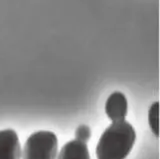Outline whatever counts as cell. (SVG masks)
Here are the masks:
<instances>
[{"instance_id": "obj_1", "label": "cell", "mask_w": 160, "mask_h": 159, "mask_svg": "<svg viewBox=\"0 0 160 159\" xmlns=\"http://www.w3.org/2000/svg\"><path fill=\"white\" fill-rule=\"evenodd\" d=\"M136 140V132L129 122L115 121L100 136L96 146L97 159H125Z\"/></svg>"}, {"instance_id": "obj_2", "label": "cell", "mask_w": 160, "mask_h": 159, "mask_svg": "<svg viewBox=\"0 0 160 159\" xmlns=\"http://www.w3.org/2000/svg\"><path fill=\"white\" fill-rule=\"evenodd\" d=\"M58 139L52 131L41 130L30 135L23 148L22 159H55Z\"/></svg>"}, {"instance_id": "obj_3", "label": "cell", "mask_w": 160, "mask_h": 159, "mask_svg": "<svg viewBox=\"0 0 160 159\" xmlns=\"http://www.w3.org/2000/svg\"><path fill=\"white\" fill-rule=\"evenodd\" d=\"M21 145L13 129L0 130V159H20Z\"/></svg>"}, {"instance_id": "obj_4", "label": "cell", "mask_w": 160, "mask_h": 159, "mask_svg": "<svg viewBox=\"0 0 160 159\" xmlns=\"http://www.w3.org/2000/svg\"><path fill=\"white\" fill-rule=\"evenodd\" d=\"M127 110L128 104L126 97L123 93L119 91L113 92L107 98L106 104H105V112L110 120H112L113 122L124 120L127 114Z\"/></svg>"}, {"instance_id": "obj_5", "label": "cell", "mask_w": 160, "mask_h": 159, "mask_svg": "<svg viewBox=\"0 0 160 159\" xmlns=\"http://www.w3.org/2000/svg\"><path fill=\"white\" fill-rule=\"evenodd\" d=\"M58 159H90L86 142L77 139L67 142L60 150Z\"/></svg>"}, {"instance_id": "obj_6", "label": "cell", "mask_w": 160, "mask_h": 159, "mask_svg": "<svg viewBox=\"0 0 160 159\" xmlns=\"http://www.w3.org/2000/svg\"><path fill=\"white\" fill-rule=\"evenodd\" d=\"M158 112H159V103H153L149 109L148 113V122L151 131L154 133V135L158 137L159 135V125H158Z\"/></svg>"}, {"instance_id": "obj_7", "label": "cell", "mask_w": 160, "mask_h": 159, "mask_svg": "<svg viewBox=\"0 0 160 159\" xmlns=\"http://www.w3.org/2000/svg\"><path fill=\"white\" fill-rule=\"evenodd\" d=\"M75 136H76L77 140L87 142L91 136V130L87 125H80L75 131Z\"/></svg>"}]
</instances>
